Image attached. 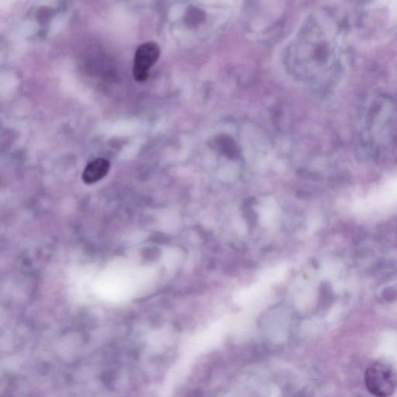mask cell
<instances>
[{"mask_svg": "<svg viewBox=\"0 0 397 397\" xmlns=\"http://www.w3.org/2000/svg\"><path fill=\"white\" fill-rule=\"evenodd\" d=\"M369 392L376 397H389L397 389V372L389 363L378 361L371 364L365 373Z\"/></svg>", "mask_w": 397, "mask_h": 397, "instance_id": "6da1fadb", "label": "cell"}, {"mask_svg": "<svg viewBox=\"0 0 397 397\" xmlns=\"http://www.w3.org/2000/svg\"><path fill=\"white\" fill-rule=\"evenodd\" d=\"M161 50L158 43L145 42L137 49L134 59L133 75L135 81L145 82L149 76V71L156 63Z\"/></svg>", "mask_w": 397, "mask_h": 397, "instance_id": "7a4b0ae2", "label": "cell"}, {"mask_svg": "<svg viewBox=\"0 0 397 397\" xmlns=\"http://www.w3.org/2000/svg\"><path fill=\"white\" fill-rule=\"evenodd\" d=\"M385 296H386V299H389V300H392V299L396 298V291L394 290V289H388V290L386 291Z\"/></svg>", "mask_w": 397, "mask_h": 397, "instance_id": "277c9868", "label": "cell"}, {"mask_svg": "<svg viewBox=\"0 0 397 397\" xmlns=\"http://www.w3.org/2000/svg\"><path fill=\"white\" fill-rule=\"evenodd\" d=\"M110 168V163L104 158H97L93 160L84 169L82 180L86 184H93L104 178Z\"/></svg>", "mask_w": 397, "mask_h": 397, "instance_id": "3957f363", "label": "cell"}]
</instances>
